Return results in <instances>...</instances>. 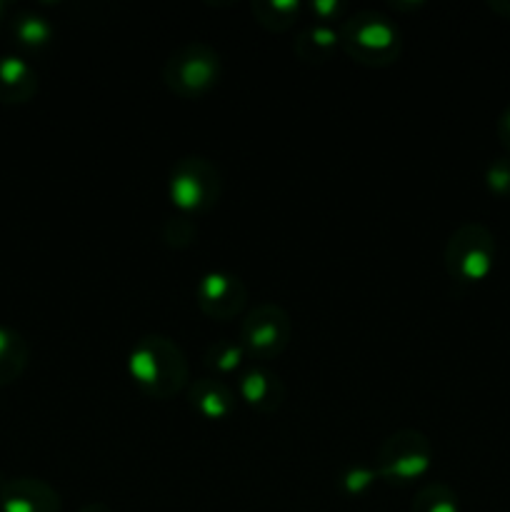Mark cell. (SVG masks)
Segmentation results:
<instances>
[{"mask_svg":"<svg viewBox=\"0 0 510 512\" xmlns=\"http://www.w3.org/2000/svg\"><path fill=\"white\" fill-rule=\"evenodd\" d=\"M295 55L305 63H325L333 58L335 50H340V25L310 23L295 35L293 43Z\"/></svg>","mask_w":510,"mask_h":512,"instance_id":"13","label":"cell"},{"mask_svg":"<svg viewBox=\"0 0 510 512\" xmlns=\"http://www.w3.org/2000/svg\"><path fill=\"white\" fill-rule=\"evenodd\" d=\"M10 35H13L20 48L43 50L53 43L55 28L45 15L35 13V10H23V13L13 15V20H10Z\"/></svg>","mask_w":510,"mask_h":512,"instance_id":"16","label":"cell"},{"mask_svg":"<svg viewBox=\"0 0 510 512\" xmlns=\"http://www.w3.org/2000/svg\"><path fill=\"white\" fill-rule=\"evenodd\" d=\"M498 258L495 235L480 223H463L445 243V270L460 285H478L490 278Z\"/></svg>","mask_w":510,"mask_h":512,"instance_id":"5","label":"cell"},{"mask_svg":"<svg viewBox=\"0 0 510 512\" xmlns=\"http://www.w3.org/2000/svg\"><path fill=\"white\" fill-rule=\"evenodd\" d=\"M410 512H460V500L450 485L428 483L415 493Z\"/></svg>","mask_w":510,"mask_h":512,"instance_id":"19","label":"cell"},{"mask_svg":"<svg viewBox=\"0 0 510 512\" xmlns=\"http://www.w3.org/2000/svg\"><path fill=\"white\" fill-rule=\"evenodd\" d=\"M305 10L315 15L313 23L328 25H340L350 15L348 3H343V0H313V3L305 5Z\"/></svg>","mask_w":510,"mask_h":512,"instance_id":"22","label":"cell"},{"mask_svg":"<svg viewBox=\"0 0 510 512\" xmlns=\"http://www.w3.org/2000/svg\"><path fill=\"white\" fill-rule=\"evenodd\" d=\"M198 235V228L193 225V218L188 215H175V218H168L163 225V240L170 248H188L190 243Z\"/></svg>","mask_w":510,"mask_h":512,"instance_id":"21","label":"cell"},{"mask_svg":"<svg viewBox=\"0 0 510 512\" xmlns=\"http://www.w3.org/2000/svg\"><path fill=\"white\" fill-rule=\"evenodd\" d=\"M78 512H113V510L103 503H88V505H83Z\"/></svg>","mask_w":510,"mask_h":512,"instance_id":"25","label":"cell"},{"mask_svg":"<svg viewBox=\"0 0 510 512\" xmlns=\"http://www.w3.org/2000/svg\"><path fill=\"white\" fill-rule=\"evenodd\" d=\"M340 50L368 68H385L400 58L403 35L380 10H355L340 23Z\"/></svg>","mask_w":510,"mask_h":512,"instance_id":"2","label":"cell"},{"mask_svg":"<svg viewBox=\"0 0 510 512\" xmlns=\"http://www.w3.org/2000/svg\"><path fill=\"white\" fill-rule=\"evenodd\" d=\"M223 78V58L203 40H190L175 48L163 63V83L183 100H198L208 95Z\"/></svg>","mask_w":510,"mask_h":512,"instance_id":"3","label":"cell"},{"mask_svg":"<svg viewBox=\"0 0 510 512\" xmlns=\"http://www.w3.org/2000/svg\"><path fill=\"white\" fill-rule=\"evenodd\" d=\"M495 130H498L500 145H503V148L510 153V105L503 110V113H500L498 125H495Z\"/></svg>","mask_w":510,"mask_h":512,"instance_id":"23","label":"cell"},{"mask_svg":"<svg viewBox=\"0 0 510 512\" xmlns=\"http://www.w3.org/2000/svg\"><path fill=\"white\" fill-rule=\"evenodd\" d=\"M38 93V73L20 55H0V103L23 105Z\"/></svg>","mask_w":510,"mask_h":512,"instance_id":"12","label":"cell"},{"mask_svg":"<svg viewBox=\"0 0 510 512\" xmlns=\"http://www.w3.org/2000/svg\"><path fill=\"white\" fill-rule=\"evenodd\" d=\"M188 405L198 418L208 423H223L233 418L238 410V395L225 380L205 375L188 385Z\"/></svg>","mask_w":510,"mask_h":512,"instance_id":"11","label":"cell"},{"mask_svg":"<svg viewBox=\"0 0 510 512\" xmlns=\"http://www.w3.org/2000/svg\"><path fill=\"white\" fill-rule=\"evenodd\" d=\"M235 395L243 400L250 410L260 415H270L283 408L285 403V383L278 373H273L265 365H248L243 373L235 378Z\"/></svg>","mask_w":510,"mask_h":512,"instance_id":"9","label":"cell"},{"mask_svg":"<svg viewBox=\"0 0 510 512\" xmlns=\"http://www.w3.org/2000/svg\"><path fill=\"white\" fill-rule=\"evenodd\" d=\"M223 175L213 160L203 155H183L168 175V198L180 215H203L220 203Z\"/></svg>","mask_w":510,"mask_h":512,"instance_id":"4","label":"cell"},{"mask_svg":"<svg viewBox=\"0 0 510 512\" xmlns=\"http://www.w3.org/2000/svg\"><path fill=\"white\" fill-rule=\"evenodd\" d=\"M435 460V448L425 433L415 428H403L390 433L375 453V468L380 480L393 485H410L430 473Z\"/></svg>","mask_w":510,"mask_h":512,"instance_id":"6","label":"cell"},{"mask_svg":"<svg viewBox=\"0 0 510 512\" xmlns=\"http://www.w3.org/2000/svg\"><path fill=\"white\" fill-rule=\"evenodd\" d=\"M58 490L40 478H13L0 488V512H60Z\"/></svg>","mask_w":510,"mask_h":512,"instance_id":"10","label":"cell"},{"mask_svg":"<svg viewBox=\"0 0 510 512\" xmlns=\"http://www.w3.org/2000/svg\"><path fill=\"white\" fill-rule=\"evenodd\" d=\"M380 483V475L375 463H353L340 470L338 490L350 500H360L370 495V490Z\"/></svg>","mask_w":510,"mask_h":512,"instance_id":"18","label":"cell"},{"mask_svg":"<svg viewBox=\"0 0 510 512\" xmlns=\"http://www.w3.org/2000/svg\"><path fill=\"white\" fill-rule=\"evenodd\" d=\"M245 303H248V288L243 278L230 270H210L195 283V305L205 318L225 323L238 318L245 310Z\"/></svg>","mask_w":510,"mask_h":512,"instance_id":"8","label":"cell"},{"mask_svg":"<svg viewBox=\"0 0 510 512\" xmlns=\"http://www.w3.org/2000/svg\"><path fill=\"white\" fill-rule=\"evenodd\" d=\"M293 340V320L278 303H260L240 323L238 343L258 365L280 358Z\"/></svg>","mask_w":510,"mask_h":512,"instance_id":"7","label":"cell"},{"mask_svg":"<svg viewBox=\"0 0 510 512\" xmlns=\"http://www.w3.org/2000/svg\"><path fill=\"white\" fill-rule=\"evenodd\" d=\"M490 8H493L498 15H503V18L510 20V0H495V3H490Z\"/></svg>","mask_w":510,"mask_h":512,"instance_id":"24","label":"cell"},{"mask_svg":"<svg viewBox=\"0 0 510 512\" xmlns=\"http://www.w3.org/2000/svg\"><path fill=\"white\" fill-rule=\"evenodd\" d=\"M30 360V345L18 330L0 325V388L15 383L25 373Z\"/></svg>","mask_w":510,"mask_h":512,"instance_id":"14","label":"cell"},{"mask_svg":"<svg viewBox=\"0 0 510 512\" xmlns=\"http://www.w3.org/2000/svg\"><path fill=\"white\" fill-rule=\"evenodd\" d=\"M203 365L208 368L210 378L223 380V378H230V375L238 378V375L248 368V355H245V350L240 348L238 340L220 338L205 348Z\"/></svg>","mask_w":510,"mask_h":512,"instance_id":"15","label":"cell"},{"mask_svg":"<svg viewBox=\"0 0 510 512\" xmlns=\"http://www.w3.org/2000/svg\"><path fill=\"white\" fill-rule=\"evenodd\" d=\"M128 373L135 388L150 400H170L190 385V365L183 348L160 333L135 340L128 353Z\"/></svg>","mask_w":510,"mask_h":512,"instance_id":"1","label":"cell"},{"mask_svg":"<svg viewBox=\"0 0 510 512\" xmlns=\"http://www.w3.org/2000/svg\"><path fill=\"white\" fill-rule=\"evenodd\" d=\"M483 183L490 195L500 200H510V155L490 160L483 173Z\"/></svg>","mask_w":510,"mask_h":512,"instance_id":"20","label":"cell"},{"mask_svg":"<svg viewBox=\"0 0 510 512\" xmlns=\"http://www.w3.org/2000/svg\"><path fill=\"white\" fill-rule=\"evenodd\" d=\"M250 10H253L255 23L263 25L265 30L283 33V30L293 28L305 8L300 0H255Z\"/></svg>","mask_w":510,"mask_h":512,"instance_id":"17","label":"cell"}]
</instances>
